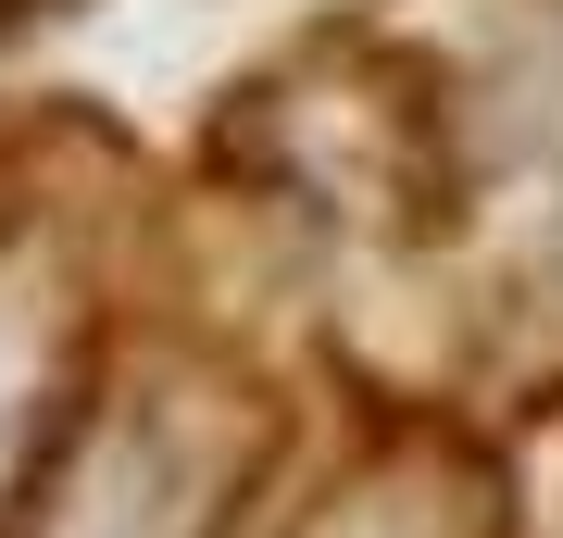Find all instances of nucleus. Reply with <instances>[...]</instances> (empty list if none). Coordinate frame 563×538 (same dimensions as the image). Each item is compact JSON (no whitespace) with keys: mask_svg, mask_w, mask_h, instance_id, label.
<instances>
[{"mask_svg":"<svg viewBox=\"0 0 563 538\" xmlns=\"http://www.w3.org/2000/svg\"><path fill=\"white\" fill-rule=\"evenodd\" d=\"M51 463V363H38V326H25V263L0 251V488Z\"/></svg>","mask_w":563,"mask_h":538,"instance_id":"nucleus-1","label":"nucleus"}]
</instances>
